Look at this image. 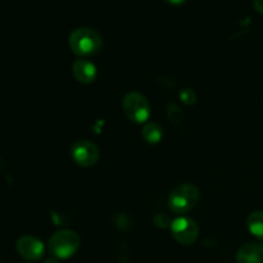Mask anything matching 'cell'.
I'll use <instances>...</instances> for the list:
<instances>
[{
    "mask_svg": "<svg viewBox=\"0 0 263 263\" xmlns=\"http://www.w3.org/2000/svg\"><path fill=\"white\" fill-rule=\"evenodd\" d=\"M74 79L81 84H90L97 77V67L86 59H79L72 66Z\"/></svg>",
    "mask_w": 263,
    "mask_h": 263,
    "instance_id": "9c48e42d",
    "label": "cell"
},
{
    "mask_svg": "<svg viewBox=\"0 0 263 263\" xmlns=\"http://www.w3.org/2000/svg\"><path fill=\"white\" fill-rule=\"evenodd\" d=\"M253 5L257 12L263 14V0H253Z\"/></svg>",
    "mask_w": 263,
    "mask_h": 263,
    "instance_id": "5bb4252c",
    "label": "cell"
},
{
    "mask_svg": "<svg viewBox=\"0 0 263 263\" xmlns=\"http://www.w3.org/2000/svg\"><path fill=\"white\" fill-rule=\"evenodd\" d=\"M72 159L81 167L94 166L99 159V149L89 140H81L73 144L71 149Z\"/></svg>",
    "mask_w": 263,
    "mask_h": 263,
    "instance_id": "8992f818",
    "label": "cell"
},
{
    "mask_svg": "<svg viewBox=\"0 0 263 263\" xmlns=\"http://www.w3.org/2000/svg\"><path fill=\"white\" fill-rule=\"evenodd\" d=\"M167 112H168L167 115H168V118L172 122H180V121L182 120V113L177 105L171 104L168 107V110H167Z\"/></svg>",
    "mask_w": 263,
    "mask_h": 263,
    "instance_id": "7c38bea8",
    "label": "cell"
},
{
    "mask_svg": "<svg viewBox=\"0 0 263 263\" xmlns=\"http://www.w3.org/2000/svg\"><path fill=\"white\" fill-rule=\"evenodd\" d=\"M171 233L175 240L184 246L193 244L199 235L197 223L189 217H179L174 220V222H171Z\"/></svg>",
    "mask_w": 263,
    "mask_h": 263,
    "instance_id": "5b68a950",
    "label": "cell"
},
{
    "mask_svg": "<svg viewBox=\"0 0 263 263\" xmlns=\"http://www.w3.org/2000/svg\"><path fill=\"white\" fill-rule=\"evenodd\" d=\"M238 263H263V244H244L236 254Z\"/></svg>",
    "mask_w": 263,
    "mask_h": 263,
    "instance_id": "ba28073f",
    "label": "cell"
},
{
    "mask_svg": "<svg viewBox=\"0 0 263 263\" xmlns=\"http://www.w3.org/2000/svg\"><path fill=\"white\" fill-rule=\"evenodd\" d=\"M44 263H59V262H58V259H57V258H49V259H46V261Z\"/></svg>",
    "mask_w": 263,
    "mask_h": 263,
    "instance_id": "2e32d148",
    "label": "cell"
},
{
    "mask_svg": "<svg viewBox=\"0 0 263 263\" xmlns=\"http://www.w3.org/2000/svg\"><path fill=\"white\" fill-rule=\"evenodd\" d=\"M247 226L252 235L263 240V211L252 212L247 220Z\"/></svg>",
    "mask_w": 263,
    "mask_h": 263,
    "instance_id": "30bf717a",
    "label": "cell"
},
{
    "mask_svg": "<svg viewBox=\"0 0 263 263\" xmlns=\"http://www.w3.org/2000/svg\"><path fill=\"white\" fill-rule=\"evenodd\" d=\"M68 43L76 55H94L102 48V36L94 28L80 27L72 31Z\"/></svg>",
    "mask_w": 263,
    "mask_h": 263,
    "instance_id": "6da1fadb",
    "label": "cell"
},
{
    "mask_svg": "<svg viewBox=\"0 0 263 263\" xmlns=\"http://www.w3.org/2000/svg\"><path fill=\"white\" fill-rule=\"evenodd\" d=\"M166 2L168 3V4H172V5H181V4H184L186 0H166Z\"/></svg>",
    "mask_w": 263,
    "mask_h": 263,
    "instance_id": "9a60e30c",
    "label": "cell"
},
{
    "mask_svg": "<svg viewBox=\"0 0 263 263\" xmlns=\"http://www.w3.org/2000/svg\"><path fill=\"white\" fill-rule=\"evenodd\" d=\"M80 244L79 234L73 230H59L49 239V252L54 258L67 259L79 251Z\"/></svg>",
    "mask_w": 263,
    "mask_h": 263,
    "instance_id": "7a4b0ae2",
    "label": "cell"
},
{
    "mask_svg": "<svg viewBox=\"0 0 263 263\" xmlns=\"http://www.w3.org/2000/svg\"><path fill=\"white\" fill-rule=\"evenodd\" d=\"M199 200V190L195 185L182 184L172 190L168 198V205L175 213H186L197 205Z\"/></svg>",
    "mask_w": 263,
    "mask_h": 263,
    "instance_id": "3957f363",
    "label": "cell"
},
{
    "mask_svg": "<svg viewBox=\"0 0 263 263\" xmlns=\"http://www.w3.org/2000/svg\"><path fill=\"white\" fill-rule=\"evenodd\" d=\"M17 252L28 261H39L44 256L45 247L40 239L32 235H23L17 240Z\"/></svg>",
    "mask_w": 263,
    "mask_h": 263,
    "instance_id": "52a82bcc",
    "label": "cell"
},
{
    "mask_svg": "<svg viewBox=\"0 0 263 263\" xmlns=\"http://www.w3.org/2000/svg\"><path fill=\"white\" fill-rule=\"evenodd\" d=\"M180 98H181V100L185 104H193V103H195V94L193 90H182L181 94H180Z\"/></svg>",
    "mask_w": 263,
    "mask_h": 263,
    "instance_id": "4fadbf2b",
    "label": "cell"
},
{
    "mask_svg": "<svg viewBox=\"0 0 263 263\" xmlns=\"http://www.w3.org/2000/svg\"><path fill=\"white\" fill-rule=\"evenodd\" d=\"M123 112L130 121L135 123H144L151 116V105L148 99L138 91H131L123 98Z\"/></svg>",
    "mask_w": 263,
    "mask_h": 263,
    "instance_id": "277c9868",
    "label": "cell"
},
{
    "mask_svg": "<svg viewBox=\"0 0 263 263\" xmlns=\"http://www.w3.org/2000/svg\"><path fill=\"white\" fill-rule=\"evenodd\" d=\"M163 136V130L161 126L156 122H148L143 127V138L146 143L157 144L161 141Z\"/></svg>",
    "mask_w": 263,
    "mask_h": 263,
    "instance_id": "8fae6325",
    "label": "cell"
}]
</instances>
